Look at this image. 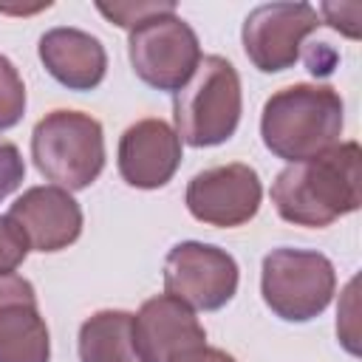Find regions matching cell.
Here are the masks:
<instances>
[{"label": "cell", "instance_id": "15", "mask_svg": "<svg viewBox=\"0 0 362 362\" xmlns=\"http://www.w3.org/2000/svg\"><path fill=\"white\" fill-rule=\"evenodd\" d=\"M79 362H141L133 345V314L105 308L79 328Z\"/></svg>", "mask_w": 362, "mask_h": 362}, {"label": "cell", "instance_id": "6", "mask_svg": "<svg viewBox=\"0 0 362 362\" xmlns=\"http://www.w3.org/2000/svg\"><path fill=\"white\" fill-rule=\"evenodd\" d=\"M127 54L136 76L164 93H175L187 85L201 62L198 34L175 11L156 14L136 25L127 40Z\"/></svg>", "mask_w": 362, "mask_h": 362}, {"label": "cell", "instance_id": "7", "mask_svg": "<svg viewBox=\"0 0 362 362\" xmlns=\"http://www.w3.org/2000/svg\"><path fill=\"white\" fill-rule=\"evenodd\" d=\"M238 280L235 257L212 243L184 240L164 257V291L198 311L223 308L235 297Z\"/></svg>", "mask_w": 362, "mask_h": 362}, {"label": "cell", "instance_id": "14", "mask_svg": "<svg viewBox=\"0 0 362 362\" xmlns=\"http://www.w3.org/2000/svg\"><path fill=\"white\" fill-rule=\"evenodd\" d=\"M51 337L37 294L0 303V362H48Z\"/></svg>", "mask_w": 362, "mask_h": 362}, {"label": "cell", "instance_id": "9", "mask_svg": "<svg viewBox=\"0 0 362 362\" xmlns=\"http://www.w3.org/2000/svg\"><path fill=\"white\" fill-rule=\"evenodd\" d=\"M263 184L249 164H221L201 170L187 184V209L195 221L209 226H240L260 209Z\"/></svg>", "mask_w": 362, "mask_h": 362}, {"label": "cell", "instance_id": "18", "mask_svg": "<svg viewBox=\"0 0 362 362\" xmlns=\"http://www.w3.org/2000/svg\"><path fill=\"white\" fill-rule=\"evenodd\" d=\"M25 255H28L25 235L8 215H0V274L14 272L25 260Z\"/></svg>", "mask_w": 362, "mask_h": 362}, {"label": "cell", "instance_id": "17", "mask_svg": "<svg viewBox=\"0 0 362 362\" xmlns=\"http://www.w3.org/2000/svg\"><path fill=\"white\" fill-rule=\"evenodd\" d=\"M99 14H105L110 23H116L119 28H136L144 20L156 17V14H167L175 11V3L170 0H122V3H96Z\"/></svg>", "mask_w": 362, "mask_h": 362}, {"label": "cell", "instance_id": "22", "mask_svg": "<svg viewBox=\"0 0 362 362\" xmlns=\"http://www.w3.org/2000/svg\"><path fill=\"white\" fill-rule=\"evenodd\" d=\"M51 3L45 0V3H37V6H6V3H0V11H8V14H31V11H40V8H48Z\"/></svg>", "mask_w": 362, "mask_h": 362}, {"label": "cell", "instance_id": "4", "mask_svg": "<svg viewBox=\"0 0 362 362\" xmlns=\"http://www.w3.org/2000/svg\"><path fill=\"white\" fill-rule=\"evenodd\" d=\"M31 158L54 187L85 189L105 170L102 124L82 110H51L34 124Z\"/></svg>", "mask_w": 362, "mask_h": 362}, {"label": "cell", "instance_id": "12", "mask_svg": "<svg viewBox=\"0 0 362 362\" xmlns=\"http://www.w3.org/2000/svg\"><path fill=\"white\" fill-rule=\"evenodd\" d=\"M34 252L68 249L82 235V206L62 187H31L8 209Z\"/></svg>", "mask_w": 362, "mask_h": 362}, {"label": "cell", "instance_id": "19", "mask_svg": "<svg viewBox=\"0 0 362 362\" xmlns=\"http://www.w3.org/2000/svg\"><path fill=\"white\" fill-rule=\"evenodd\" d=\"M317 14H322L325 25L342 31L351 40H359V34H362V23H359L362 6L359 3H322Z\"/></svg>", "mask_w": 362, "mask_h": 362}, {"label": "cell", "instance_id": "10", "mask_svg": "<svg viewBox=\"0 0 362 362\" xmlns=\"http://www.w3.org/2000/svg\"><path fill=\"white\" fill-rule=\"evenodd\" d=\"M204 342L206 331L195 311L170 294L144 300L133 314V345L141 362H173L178 354Z\"/></svg>", "mask_w": 362, "mask_h": 362}, {"label": "cell", "instance_id": "5", "mask_svg": "<svg viewBox=\"0 0 362 362\" xmlns=\"http://www.w3.org/2000/svg\"><path fill=\"white\" fill-rule=\"evenodd\" d=\"M334 288L337 272L322 252L283 246L263 257V303L286 322H308L320 317L328 308Z\"/></svg>", "mask_w": 362, "mask_h": 362}, {"label": "cell", "instance_id": "21", "mask_svg": "<svg viewBox=\"0 0 362 362\" xmlns=\"http://www.w3.org/2000/svg\"><path fill=\"white\" fill-rule=\"evenodd\" d=\"M173 362H238L232 354L221 351V348H212V345H198V348H189L184 354H178Z\"/></svg>", "mask_w": 362, "mask_h": 362}, {"label": "cell", "instance_id": "11", "mask_svg": "<svg viewBox=\"0 0 362 362\" xmlns=\"http://www.w3.org/2000/svg\"><path fill=\"white\" fill-rule=\"evenodd\" d=\"M119 175L136 189L164 187L181 164V139L164 119H139L119 139Z\"/></svg>", "mask_w": 362, "mask_h": 362}, {"label": "cell", "instance_id": "13", "mask_svg": "<svg viewBox=\"0 0 362 362\" xmlns=\"http://www.w3.org/2000/svg\"><path fill=\"white\" fill-rule=\"evenodd\" d=\"M40 59L45 71L68 90H93L107 71L105 45L82 28H51L40 37Z\"/></svg>", "mask_w": 362, "mask_h": 362}, {"label": "cell", "instance_id": "16", "mask_svg": "<svg viewBox=\"0 0 362 362\" xmlns=\"http://www.w3.org/2000/svg\"><path fill=\"white\" fill-rule=\"evenodd\" d=\"M25 113V85L8 57L0 54V130L14 127Z\"/></svg>", "mask_w": 362, "mask_h": 362}, {"label": "cell", "instance_id": "3", "mask_svg": "<svg viewBox=\"0 0 362 362\" xmlns=\"http://www.w3.org/2000/svg\"><path fill=\"white\" fill-rule=\"evenodd\" d=\"M243 113L240 76L226 57H201L181 90L173 93L175 133L189 147H215L235 136Z\"/></svg>", "mask_w": 362, "mask_h": 362}, {"label": "cell", "instance_id": "1", "mask_svg": "<svg viewBox=\"0 0 362 362\" xmlns=\"http://www.w3.org/2000/svg\"><path fill=\"white\" fill-rule=\"evenodd\" d=\"M359 161V144L342 141L308 161L283 167L272 184L277 215L294 226L320 229L356 212L362 206Z\"/></svg>", "mask_w": 362, "mask_h": 362}, {"label": "cell", "instance_id": "2", "mask_svg": "<svg viewBox=\"0 0 362 362\" xmlns=\"http://www.w3.org/2000/svg\"><path fill=\"white\" fill-rule=\"evenodd\" d=\"M342 124L345 105L331 85L297 82L266 99L260 136L272 156L297 164L339 144Z\"/></svg>", "mask_w": 362, "mask_h": 362}, {"label": "cell", "instance_id": "8", "mask_svg": "<svg viewBox=\"0 0 362 362\" xmlns=\"http://www.w3.org/2000/svg\"><path fill=\"white\" fill-rule=\"evenodd\" d=\"M320 25V14L308 3H263L243 20V51L249 62L263 74L291 68L305 37Z\"/></svg>", "mask_w": 362, "mask_h": 362}, {"label": "cell", "instance_id": "20", "mask_svg": "<svg viewBox=\"0 0 362 362\" xmlns=\"http://www.w3.org/2000/svg\"><path fill=\"white\" fill-rule=\"evenodd\" d=\"M25 178V161L11 141H0V201L8 198Z\"/></svg>", "mask_w": 362, "mask_h": 362}]
</instances>
